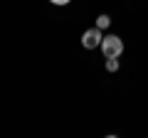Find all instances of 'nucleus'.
Returning <instances> with one entry per match:
<instances>
[{
    "mask_svg": "<svg viewBox=\"0 0 148 138\" xmlns=\"http://www.w3.org/2000/svg\"><path fill=\"white\" fill-rule=\"evenodd\" d=\"M99 47H101V52H104L106 59H109V57H121V54H123V42H121V37H116V35L104 37Z\"/></svg>",
    "mask_w": 148,
    "mask_h": 138,
    "instance_id": "1",
    "label": "nucleus"
},
{
    "mask_svg": "<svg viewBox=\"0 0 148 138\" xmlns=\"http://www.w3.org/2000/svg\"><path fill=\"white\" fill-rule=\"evenodd\" d=\"M101 30L99 27H91V30H84V35H82V44H84L86 49H96L101 44Z\"/></svg>",
    "mask_w": 148,
    "mask_h": 138,
    "instance_id": "2",
    "label": "nucleus"
},
{
    "mask_svg": "<svg viewBox=\"0 0 148 138\" xmlns=\"http://www.w3.org/2000/svg\"><path fill=\"white\" fill-rule=\"evenodd\" d=\"M109 25H111V17L109 15H99V17H96V27H99V30H106Z\"/></svg>",
    "mask_w": 148,
    "mask_h": 138,
    "instance_id": "3",
    "label": "nucleus"
},
{
    "mask_svg": "<svg viewBox=\"0 0 148 138\" xmlns=\"http://www.w3.org/2000/svg\"><path fill=\"white\" fill-rule=\"evenodd\" d=\"M106 69H109V72H116V69H119V57H109V62H106Z\"/></svg>",
    "mask_w": 148,
    "mask_h": 138,
    "instance_id": "4",
    "label": "nucleus"
},
{
    "mask_svg": "<svg viewBox=\"0 0 148 138\" xmlns=\"http://www.w3.org/2000/svg\"><path fill=\"white\" fill-rule=\"evenodd\" d=\"M49 3H52V5H69L72 0H49Z\"/></svg>",
    "mask_w": 148,
    "mask_h": 138,
    "instance_id": "5",
    "label": "nucleus"
}]
</instances>
